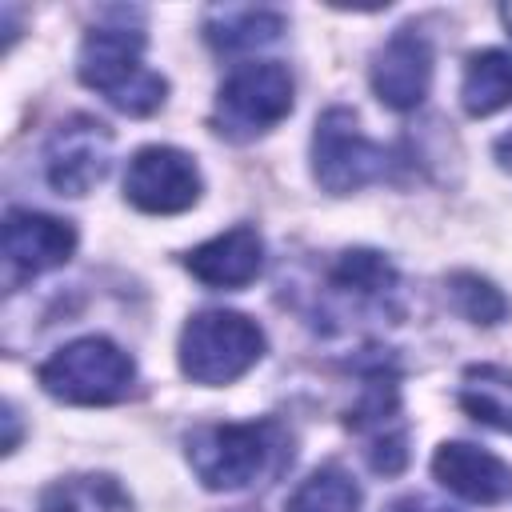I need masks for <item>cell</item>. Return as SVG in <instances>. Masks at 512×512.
Segmentation results:
<instances>
[{
    "mask_svg": "<svg viewBox=\"0 0 512 512\" xmlns=\"http://www.w3.org/2000/svg\"><path fill=\"white\" fill-rule=\"evenodd\" d=\"M188 464L208 492H244L276 480L292 460V436L280 420L200 424L184 440Z\"/></svg>",
    "mask_w": 512,
    "mask_h": 512,
    "instance_id": "6da1fadb",
    "label": "cell"
},
{
    "mask_svg": "<svg viewBox=\"0 0 512 512\" xmlns=\"http://www.w3.org/2000/svg\"><path fill=\"white\" fill-rule=\"evenodd\" d=\"M76 72L128 116H152L168 100V80L144 64V32L128 24H96L80 44Z\"/></svg>",
    "mask_w": 512,
    "mask_h": 512,
    "instance_id": "7a4b0ae2",
    "label": "cell"
},
{
    "mask_svg": "<svg viewBox=\"0 0 512 512\" xmlns=\"http://www.w3.org/2000/svg\"><path fill=\"white\" fill-rule=\"evenodd\" d=\"M264 328L232 308H204L196 316H188L184 332H180V372L192 384H232L240 380L248 368L260 364L264 356Z\"/></svg>",
    "mask_w": 512,
    "mask_h": 512,
    "instance_id": "3957f363",
    "label": "cell"
},
{
    "mask_svg": "<svg viewBox=\"0 0 512 512\" xmlns=\"http://www.w3.org/2000/svg\"><path fill=\"white\" fill-rule=\"evenodd\" d=\"M40 388L64 404H116L136 384V360L108 336H80L40 364Z\"/></svg>",
    "mask_w": 512,
    "mask_h": 512,
    "instance_id": "277c9868",
    "label": "cell"
},
{
    "mask_svg": "<svg viewBox=\"0 0 512 512\" xmlns=\"http://www.w3.org/2000/svg\"><path fill=\"white\" fill-rule=\"evenodd\" d=\"M292 76L276 60L240 64L216 92L212 104V128L224 140L248 144L264 132H272L292 112Z\"/></svg>",
    "mask_w": 512,
    "mask_h": 512,
    "instance_id": "5b68a950",
    "label": "cell"
},
{
    "mask_svg": "<svg viewBox=\"0 0 512 512\" xmlns=\"http://www.w3.org/2000/svg\"><path fill=\"white\" fill-rule=\"evenodd\" d=\"M384 168H388L384 144L364 136L352 108L332 104L328 112H320L316 132H312V176L324 192L332 196L360 192L364 184L380 180Z\"/></svg>",
    "mask_w": 512,
    "mask_h": 512,
    "instance_id": "8992f818",
    "label": "cell"
},
{
    "mask_svg": "<svg viewBox=\"0 0 512 512\" xmlns=\"http://www.w3.org/2000/svg\"><path fill=\"white\" fill-rule=\"evenodd\" d=\"M112 164V128L96 116H68L44 144V176L60 196H88Z\"/></svg>",
    "mask_w": 512,
    "mask_h": 512,
    "instance_id": "52a82bcc",
    "label": "cell"
},
{
    "mask_svg": "<svg viewBox=\"0 0 512 512\" xmlns=\"http://www.w3.org/2000/svg\"><path fill=\"white\" fill-rule=\"evenodd\" d=\"M200 168L188 152L172 148V144H148L128 160L124 172V196L128 204H136L140 212L152 216H172L184 212L200 200Z\"/></svg>",
    "mask_w": 512,
    "mask_h": 512,
    "instance_id": "ba28073f",
    "label": "cell"
},
{
    "mask_svg": "<svg viewBox=\"0 0 512 512\" xmlns=\"http://www.w3.org/2000/svg\"><path fill=\"white\" fill-rule=\"evenodd\" d=\"M0 252H4V284L16 288L24 280H36V276L68 264L76 252V228L48 212L8 208Z\"/></svg>",
    "mask_w": 512,
    "mask_h": 512,
    "instance_id": "9c48e42d",
    "label": "cell"
},
{
    "mask_svg": "<svg viewBox=\"0 0 512 512\" xmlns=\"http://www.w3.org/2000/svg\"><path fill=\"white\" fill-rule=\"evenodd\" d=\"M328 300L340 316H376L396 320L400 316V272L384 252L372 248H348L336 256L328 272Z\"/></svg>",
    "mask_w": 512,
    "mask_h": 512,
    "instance_id": "30bf717a",
    "label": "cell"
},
{
    "mask_svg": "<svg viewBox=\"0 0 512 512\" xmlns=\"http://www.w3.org/2000/svg\"><path fill=\"white\" fill-rule=\"evenodd\" d=\"M348 428L364 436V456L372 472L396 476L408 464V428L400 420V392H396V380L384 376L380 368L364 380L360 400L348 412Z\"/></svg>",
    "mask_w": 512,
    "mask_h": 512,
    "instance_id": "8fae6325",
    "label": "cell"
},
{
    "mask_svg": "<svg viewBox=\"0 0 512 512\" xmlns=\"http://www.w3.org/2000/svg\"><path fill=\"white\" fill-rule=\"evenodd\" d=\"M372 92L392 112H412L432 88V44L416 28L392 32L372 56Z\"/></svg>",
    "mask_w": 512,
    "mask_h": 512,
    "instance_id": "7c38bea8",
    "label": "cell"
},
{
    "mask_svg": "<svg viewBox=\"0 0 512 512\" xmlns=\"http://www.w3.org/2000/svg\"><path fill=\"white\" fill-rule=\"evenodd\" d=\"M432 472L448 492L472 504H500L512 496V464L468 440H444L432 456Z\"/></svg>",
    "mask_w": 512,
    "mask_h": 512,
    "instance_id": "4fadbf2b",
    "label": "cell"
},
{
    "mask_svg": "<svg viewBox=\"0 0 512 512\" xmlns=\"http://www.w3.org/2000/svg\"><path fill=\"white\" fill-rule=\"evenodd\" d=\"M184 268L208 288H244L264 268V236L252 224H236L184 256Z\"/></svg>",
    "mask_w": 512,
    "mask_h": 512,
    "instance_id": "5bb4252c",
    "label": "cell"
},
{
    "mask_svg": "<svg viewBox=\"0 0 512 512\" xmlns=\"http://www.w3.org/2000/svg\"><path fill=\"white\" fill-rule=\"evenodd\" d=\"M280 32H284V16L276 8L224 4V8H208L204 16V40L216 52H252L280 40Z\"/></svg>",
    "mask_w": 512,
    "mask_h": 512,
    "instance_id": "9a60e30c",
    "label": "cell"
},
{
    "mask_svg": "<svg viewBox=\"0 0 512 512\" xmlns=\"http://www.w3.org/2000/svg\"><path fill=\"white\" fill-rule=\"evenodd\" d=\"M40 512H132V496L108 472H76L44 488Z\"/></svg>",
    "mask_w": 512,
    "mask_h": 512,
    "instance_id": "2e32d148",
    "label": "cell"
},
{
    "mask_svg": "<svg viewBox=\"0 0 512 512\" xmlns=\"http://www.w3.org/2000/svg\"><path fill=\"white\" fill-rule=\"evenodd\" d=\"M460 104L468 116H492L512 104V56L500 48H484L468 56L460 80Z\"/></svg>",
    "mask_w": 512,
    "mask_h": 512,
    "instance_id": "e0dca14e",
    "label": "cell"
},
{
    "mask_svg": "<svg viewBox=\"0 0 512 512\" xmlns=\"http://www.w3.org/2000/svg\"><path fill=\"white\" fill-rule=\"evenodd\" d=\"M460 404L472 420L512 432V372L500 364H472L460 376Z\"/></svg>",
    "mask_w": 512,
    "mask_h": 512,
    "instance_id": "ac0fdd59",
    "label": "cell"
},
{
    "mask_svg": "<svg viewBox=\"0 0 512 512\" xmlns=\"http://www.w3.org/2000/svg\"><path fill=\"white\" fill-rule=\"evenodd\" d=\"M356 508H360V488L340 464L316 468L288 496V512H356Z\"/></svg>",
    "mask_w": 512,
    "mask_h": 512,
    "instance_id": "d6986e66",
    "label": "cell"
},
{
    "mask_svg": "<svg viewBox=\"0 0 512 512\" xmlns=\"http://www.w3.org/2000/svg\"><path fill=\"white\" fill-rule=\"evenodd\" d=\"M448 300L472 324H500L508 316V296L488 276H476V272H452L448 276Z\"/></svg>",
    "mask_w": 512,
    "mask_h": 512,
    "instance_id": "ffe728a7",
    "label": "cell"
},
{
    "mask_svg": "<svg viewBox=\"0 0 512 512\" xmlns=\"http://www.w3.org/2000/svg\"><path fill=\"white\" fill-rule=\"evenodd\" d=\"M384 512H456V508H448V504H440V500H432V496H420V492H412V496H400V500H392Z\"/></svg>",
    "mask_w": 512,
    "mask_h": 512,
    "instance_id": "44dd1931",
    "label": "cell"
},
{
    "mask_svg": "<svg viewBox=\"0 0 512 512\" xmlns=\"http://www.w3.org/2000/svg\"><path fill=\"white\" fill-rule=\"evenodd\" d=\"M4 424H8L4 452H16V444H20V420H16V408H12V404H4Z\"/></svg>",
    "mask_w": 512,
    "mask_h": 512,
    "instance_id": "7402d4cb",
    "label": "cell"
},
{
    "mask_svg": "<svg viewBox=\"0 0 512 512\" xmlns=\"http://www.w3.org/2000/svg\"><path fill=\"white\" fill-rule=\"evenodd\" d=\"M496 164H500L504 172H512V132H504V136L496 140Z\"/></svg>",
    "mask_w": 512,
    "mask_h": 512,
    "instance_id": "603a6c76",
    "label": "cell"
},
{
    "mask_svg": "<svg viewBox=\"0 0 512 512\" xmlns=\"http://www.w3.org/2000/svg\"><path fill=\"white\" fill-rule=\"evenodd\" d=\"M500 20H504V24H508V32H512V4H504V8H500Z\"/></svg>",
    "mask_w": 512,
    "mask_h": 512,
    "instance_id": "cb8c5ba5",
    "label": "cell"
}]
</instances>
